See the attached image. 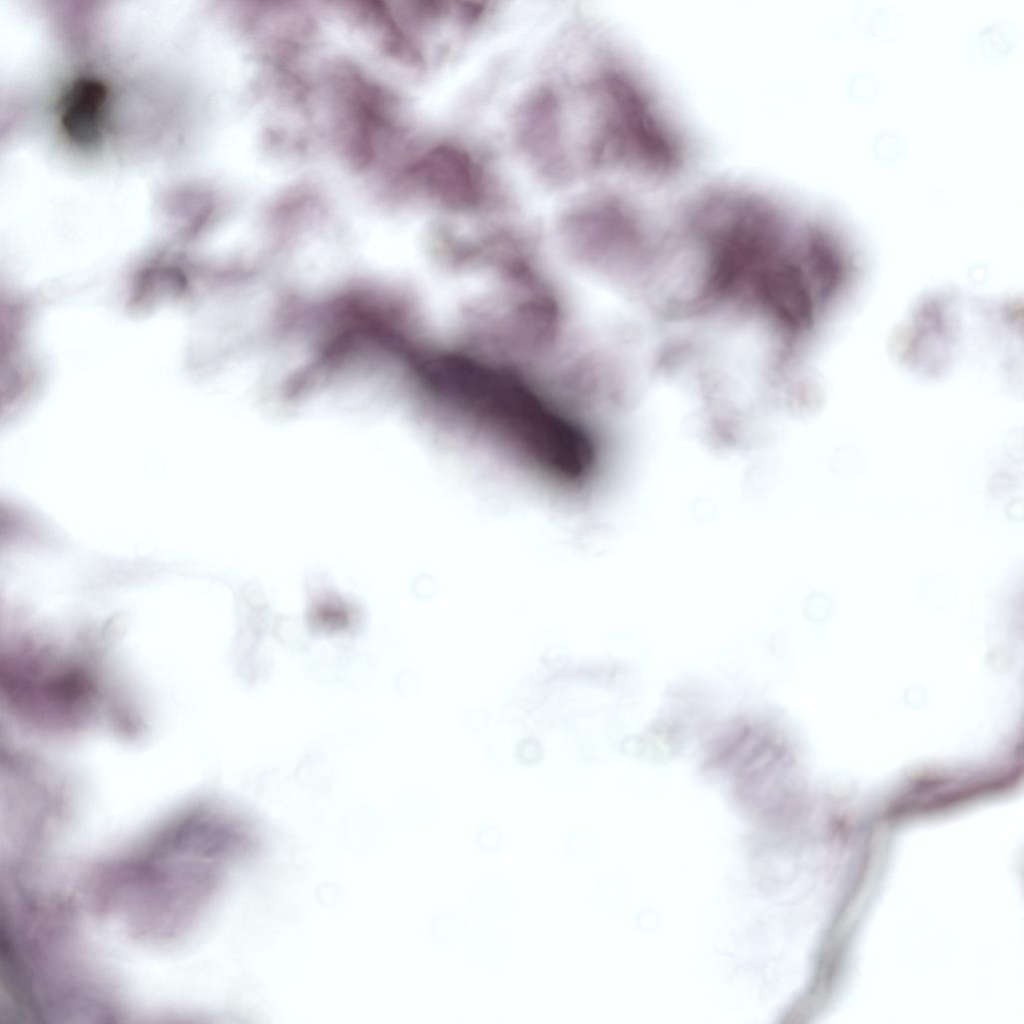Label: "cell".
I'll list each match as a JSON object with an SVG mask.
<instances>
[{
    "instance_id": "cell-1",
    "label": "cell",
    "mask_w": 1024,
    "mask_h": 1024,
    "mask_svg": "<svg viewBox=\"0 0 1024 1024\" xmlns=\"http://www.w3.org/2000/svg\"><path fill=\"white\" fill-rule=\"evenodd\" d=\"M1 686L9 710L45 732L81 731L102 716L107 702L92 653L37 637L10 640L2 654Z\"/></svg>"
},
{
    "instance_id": "cell-2",
    "label": "cell",
    "mask_w": 1024,
    "mask_h": 1024,
    "mask_svg": "<svg viewBox=\"0 0 1024 1024\" xmlns=\"http://www.w3.org/2000/svg\"><path fill=\"white\" fill-rule=\"evenodd\" d=\"M404 190L422 192L454 209L476 206L484 195V174L466 151L438 145L412 156L402 173Z\"/></svg>"
},
{
    "instance_id": "cell-3",
    "label": "cell",
    "mask_w": 1024,
    "mask_h": 1024,
    "mask_svg": "<svg viewBox=\"0 0 1024 1024\" xmlns=\"http://www.w3.org/2000/svg\"><path fill=\"white\" fill-rule=\"evenodd\" d=\"M516 756L520 763L531 765L541 760L543 750L537 739L529 737L518 743Z\"/></svg>"
},
{
    "instance_id": "cell-4",
    "label": "cell",
    "mask_w": 1024,
    "mask_h": 1024,
    "mask_svg": "<svg viewBox=\"0 0 1024 1024\" xmlns=\"http://www.w3.org/2000/svg\"><path fill=\"white\" fill-rule=\"evenodd\" d=\"M108 9H109V7H108ZM109 12H110V11H109ZM110 16H111V14H110ZM111 19H112V17H111ZM112 22H113V20H112ZM113 24H114V23H113ZM114 27H115V25H114ZM115 29H116V28H115ZM116 32H117V31H116ZM117 34H118V33H117ZM118 36H119V35H118ZM119 39H120V38H119ZM120 41H121V40H120ZM121 43H122V42H121ZM122 45H123V44H122ZM123 47H124V46H123ZM124 50H125V48H124ZM125 52H126V51H125ZM126 54H127V53H126ZM127 56H128V55H127ZM128 58H129V57H128ZM129 60H130V59H129ZM130 63H131V62H130ZM131 65H132V64H131ZM132 68H133V67H132ZM133 70H134V69H133ZM134 73H135V72H134ZM135 75H136V74H135Z\"/></svg>"
}]
</instances>
